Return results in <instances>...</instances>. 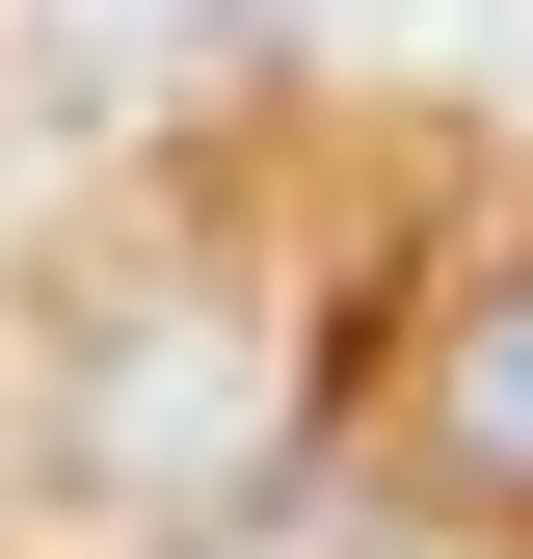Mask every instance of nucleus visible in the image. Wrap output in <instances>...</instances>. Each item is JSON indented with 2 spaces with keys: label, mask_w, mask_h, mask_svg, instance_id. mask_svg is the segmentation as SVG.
Masks as SVG:
<instances>
[{
  "label": "nucleus",
  "mask_w": 533,
  "mask_h": 559,
  "mask_svg": "<svg viewBox=\"0 0 533 559\" xmlns=\"http://www.w3.org/2000/svg\"><path fill=\"white\" fill-rule=\"evenodd\" d=\"M266 346L240 294H133V320H81V400H54V453H81V507H133V533H240L266 507Z\"/></svg>",
  "instance_id": "1"
},
{
  "label": "nucleus",
  "mask_w": 533,
  "mask_h": 559,
  "mask_svg": "<svg viewBox=\"0 0 533 559\" xmlns=\"http://www.w3.org/2000/svg\"><path fill=\"white\" fill-rule=\"evenodd\" d=\"M400 453H427V507H453V533H533V266H481V294L427 320Z\"/></svg>",
  "instance_id": "2"
},
{
  "label": "nucleus",
  "mask_w": 533,
  "mask_h": 559,
  "mask_svg": "<svg viewBox=\"0 0 533 559\" xmlns=\"http://www.w3.org/2000/svg\"><path fill=\"white\" fill-rule=\"evenodd\" d=\"M133 53H240V0H54V81H133Z\"/></svg>",
  "instance_id": "3"
},
{
  "label": "nucleus",
  "mask_w": 533,
  "mask_h": 559,
  "mask_svg": "<svg viewBox=\"0 0 533 559\" xmlns=\"http://www.w3.org/2000/svg\"><path fill=\"white\" fill-rule=\"evenodd\" d=\"M374 559H533V533H453V507H427V533H374Z\"/></svg>",
  "instance_id": "4"
},
{
  "label": "nucleus",
  "mask_w": 533,
  "mask_h": 559,
  "mask_svg": "<svg viewBox=\"0 0 533 559\" xmlns=\"http://www.w3.org/2000/svg\"><path fill=\"white\" fill-rule=\"evenodd\" d=\"M187 559H240V533H187Z\"/></svg>",
  "instance_id": "5"
}]
</instances>
